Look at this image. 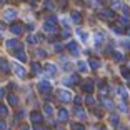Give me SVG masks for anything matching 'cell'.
<instances>
[{
  "instance_id": "5b68a950",
  "label": "cell",
  "mask_w": 130,
  "mask_h": 130,
  "mask_svg": "<svg viewBox=\"0 0 130 130\" xmlns=\"http://www.w3.org/2000/svg\"><path fill=\"white\" fill-rule=\"evenodd\" d=\"M15 17H17L15 8H5L4 10V20H13Z\"/></svg>"
},
{
  "instance_id": "f546056e",
  "label": "cell",
  "mask_w": 130,
  "mask_h": 130,
  "mask_svg": "<svg viewBox=\"0 0 130 130\" xmlns=\"http://www.w3.org/2000/svg\"><path fill=\"white\" fill-rule=\"evenodd\" d=\"M70 128H72V130H85V127L82 125V123H72Z\"/></svg>"
},
{
  "instance_id": "9c48e42d",
  "label": "cell",
  "mask_w": 130,
  "mask_h": 130,
  "mask_svg": "<svg viewBox=\"0 0 130 130\" xmlns=\"http://www.w3.org/2000/svg\"><path fill=\"white\" fill-rule=\"evenodd\" d=\"M13 72H15L17 73V75H19L20 77V78H23V77H25V75H27V72H25V69H23V67H22V65H13Z\"/></svg>"
},
{
  "instance_id": "cb8c5ba5",
  "label": "cell",
  "mask_w": 130,
  "mask_h": 130,
  "mask_svg": "<svg viewBox=\"0 0 130 130\" xmlns=\"http://www.w3.org/2000/svg\"><path fill=\"white\" fill-rule=\"evenodd\" d=\"M77 67H78V70H80V72H84V73L88 70V65L85 63V62H78V63H77Z\"/></svg>"
},
{
  "instance_id": "4316f807",
  "label": "cell",
  "mask_w": 130,
  "mask_h": 130,
  "mask_svg": "<svg viewBox=\"0 0 130 130\" xmlns=\"http://www.w3.org/2000/svg\"><path fill=\"white\" fill-rule=\"evenodd\" d=\"M120 73H122V77H123V78L130 80V70H128V69H122V70H120Z\"/></svg>"
},
{
  "instance_id": "7c38bea8",
  "label": "cell",
  "mask_w": 130,
  "mask_h": 130,
  "mask_svg": "<svg viewBox=\"0 0 130 130\" xmlns=\"http://www.w3.org/2000/svg\"><path fill=\"white\" fill-rule=\"evenodd\" d=\"M0 72H4V73L10 72V65H8V62L5 58H0Z\"/></svg>"
},
{
  "instance_id": "836d02e7",
  "label": "cell",
  "mask_w": 130,
  "mask_h": 130,
  "mask_svg": "<svg viewBox=\"0 0 130 130\" xmlns=\"http://www.w3.org/2000/svg\"><path fill=\"white\" fill-rule=\"evenodd\" d=\"M110 123L112 125H119V117L117 115H110Z\"/></svg>"
},
{
  "instance_id": "4fadbf2b",
  "label": "cell",
  "mask_w": 130,
  "mask_h": 130,
  "mask_svg": "<svg viewBox=\"0 0 130 130\" xmlns=\"http://www.w3.org/2000/svg\"><path fill=\"white\" fill-rule=\"evenodd\" d=\"M63 84L65 85H75V84H78V77L70 75V77H67V78H63Z\"/></svg>"
},
{
  "instance_id": "44dd1931",
  "label": "cell",
  "mask_w": 130,
  "mask_h": 130,
  "mask_svg": "<svg viewBox=\"0 0 130 130\" xmlns=\"http://www.w3.org/2000/svg\"><path fill=\"white\" fill-rule=\"evenodd\" d=\"M8 103H10V105H17V103H19V97H17L15 93H10V95H8Z\"/></svg>"
},
{
  "instance_id": "7dc6e473",
  "label": "cell",
  "mask_w": 130,
  "mask_h": 130,
  "mask_svg": "<svg viewBox=\"0 0 130 130\" xmlns=\"http://www.w3.org/2000/svg\"><path fill=\"white\" fill-rule=\"evenodd\" d=\"M2 30H5V25H2V23H0V32Z\"/></svg>"
},
{
  "instance_id": "30bf717a",
  "label": "cell",
  "mask_w": 130,
  "mask_h": 130,
  "mask_svg": "<svg viewBox=\"0 0 130 130\" xmlns=\"http://www.w3.org/2000/svg\"><path fill=\"white\" fill-rule=\"evenodd\" d=\"M30 120L34 123H38V122H42V120H43V115L40 113V112H32V113H30Z\"/></svg>"
},
{
  "instance_id": "8fae6325",
  "label": "cell",
  "mask_w": 130,
  "mask_h": 130,
  "mask_svg": "<svg viewBox=\"0 0 130 130\" xmlns=\"http://www.w3.org/2000/svg\"><path fill=\"white\" fill-rule=\"evenodd\" d=\"M82 88H84L87 93H92L93 92V80H85L84 85H82Z\"/></svg>"
},
{
  "instance_id": "52a82bcc",
  "label": "cell",
  "mask_w": 130,
  "mask_h": 130,
  "mask_svg": "<svg viewBox=\"0 0 130 130\" xmlns=\"http://www.w3.org/2000/svg\"><path fill=\"white\" fill-rule=\"evenodd\" d=\"M57 119H58V122H67V120H69V112L65 110V108H58Z\"/></svg>"
},
{
  "instance_id": "681fc988",
  "label": "cell",
  "mask_w": 130,
  "mask_h": 130,
  "mask_svg": "<svg viewBox=\"0 0 130 130\" xmlns=\"http://www.w3.org/2000/svg\"><path fill=\"white\" fill-rule=\"evenodd\" d=\"M22 130H28V128H27V127H22Z\"/></svg>"
},
{
  "instance_id": "e0dca14e",
  "label": "cell",
  "mask_w": 130,
  "mask_h": 130,
  "mask_svg": "<svg viewBox=\"0 0 130 130\" xmlns=\"http://www.w3.org/2000/svg\"><path fill=\"white\" fill-rule=\"evenodd\" d=\"M45 70H47V73H48V75H57V67H55V65H52V63H47L45 65Z\"/></svg>"
},
{
  "instance_id": "ab89813d",
  "label": "cell",
  "mask_w": 130,
  "mask_h": 130,
  "mask_svg": "<svg viewBox=\"0 0 130 130\" xmlns=\"http://www.w3.org/2000/svg\"><path fill=\"white\" fill-rule=\"evenodd\" d=\"M119 110L120 112H127V105H125V103H120V105H119Z\"/></svg>"
},
{
  "instance_id": "d6986e66",
  "label": "cell",
  "mask_w": 130,
  "mask_h": 130,
  "mask_svg": "<svg viewBox=\"0 0 130 130\" xmlns=\"http://www.w3.org/2000/svg\"><path fill=\"white\" fill-rule=\"evenodd\" d=\"M70 17H72V22L73 23H80L82 22V15L78 13V12H72V13H70Z\"/></svg>"
},
{
  "instance_id": "8d00e7d4",
  "label": "cell",
  "mask_w": 130,
  "mask_h": 130,
  "mask_svg": "<svg viewBox=\"0 0 130 130\" xmlns=\"http://www.w3.org/2000/svg\"><path fill=\"white\" fill-rule=\"evenodd\" d=\"M122 12L125 13V15H130V8L127 7V5H123V7H122Z\"/></svg>"
},
{
  "instance_id": "83f0119b",
  "label": "cell",
  "mask_w": 130,
  "mask_h": 130,
  "mask_svg": "<svg viewBox=\"0 0 130 130\" xmlns=\"http://www.w3.org/2000/svg\"><path fill=\"white\" fill-rule=\"evenodd\" d=\"M78 37H80L84 42H87V40H88V34H87V32H84V30H78Z\"/></svg>"
},
{
  "instance_id": "ba28073f",
  "label": "cell",
  "mask_w": 130,
  "mask_h": 130,
  "mask_svg": "<svg viewBox=\"0 0 130 130\" xmlns=\"http://www.w3.org/2000/svg\"><path fill=\"white\" fill-rule=\"evenodd\" d=\"M42 28H43V32H48V34H55L57 32V27H55L54 22H45Z\"/></svg>"
},
{
  "instance_id": "8992f818",
  "label": "cell",
  "mask_w": 130,
  "mask_h": 130,
  "mask_svg": "<svg viewBox=\"0 0 130 130\" xmlns=\"http://www.w3.org/2000/svg\"><path fill=\"white\" fill-rule=\"evenodd\" d=\"M100 19H105V20H113L115 19V13H113V10H100Z\"/></svg>"
},
{
  "instance_id": "74e56055",
  "label": "cell",
  "mask_w": 130,
  "mask_h": 130,
  "mask_svg": "<svg viewBox=\"0 0 130 130\" xmlns=\"http://www.w3.org/2000/svg\"><path fill=\"white\" fill-rule=\"evenodd\" d=\"M85 102H87L88 105H92V103H93V97H92V95H88L87 99H85Z\"/></svg>"
},
{
  "instance_id": "ee69618b",
  "label": "cell",
  "mask_w": 130,
  "mask_h": 130,
  "mask_svg": "<svg viewBox=\"0 0 130 130\" xmlns=\"http://www.w3.org/2000/svg\"><path fill=\"white\" fill-rule=\"evenodd\" d=\"M62 23H63L65 28H69V20H67V19H63V22H62Z\"/></svg>"
},
{
  "instance_id": "b9f144b4",
  "label": "cell",
  "mask_w": 130,
  "mask_h": 130,
  "mask_svg": "<svg viewBox=\"0 0 130 130\" xmlns=\"http://www.w3.org/2000/svg\"><path fill=\"white\" fill-rule=\"evenodd\" d=\"M0 130H7V123L5 122H0Z\"/></svg>"
},
{
  "instance_id": "6da1fadb",
  "label": "cell",
  "mask_w": 130,
  "mask_h": 130,
  "mask_svg": "<svg viewBox=\"0 0 130 130\" xmlns=\"http://www.w3.org/2000/svg\"><path fill=\"white\" fill-rule=\"evenodd\" d=\"M37 88H38L40 93H48L50 90H52V85H50V82H47V80H40L38 85H37Z\"/></svg>"
},
{
  "instance_id": "3957f363",
  "label": "cell",
  "mask_w": 130,
  "mask_h": 130,
  "mask_svg": "<svg viewBox=\"0 0 130 130\" xmlns=\"http://www.w3.org/2000/svg\"><path fill=\"white\" fill-rule=\"evenodd\" d=\"M67 50H69V52L73 55V57H77V55L80 54V50H78V45H77V42H73V40H70V42L67 43Z\"/></svg>"
},
{
  "instance_id": "7402d4cb",
  "label": "cell",
  "mask_w": 130,
  "mask_h": 130,
  "mask_svg": "<svg viewBox=\"0 0 130 130\" xmlns=\"http://www.w3.org/2000/svg\"><path fill=\"white\" fill-rule=\"evenodd\" d=\"M54 7H55L54 0H43V8H47V10H52Z\"/></svg>"
},
{
  "instance_id": "f6af8a7d",
  "label": "cell",
  "mask_w": 130,
  "mask_h": 130,
  "mask_svg": "<svg viewBox=\"0 0 130 130\" xmlns=\"http://www.w3.org/2000/svg\"><path fill=\"white\" fill-rule=\"evenodd\" d=\"M75 103L78 105V103H82V97H75Z\"/></svg>"
},
{
  "instance_id": "2e32d148",
  "label": "cell",
  "mask_w": 130,
  "mask_h": 130,
  "mask_svg": "<svg viewBox=\"0 0 130 130\" xmlns=\"http://www.w3.org/2000/svg\"><path fill=\"white\" fill-rule=\"evenodd\" d=\"M13 54H15V57L19 58L20 62H27V57H25V52H23L22 48H19V50H15V52H13Z\"/></svg>"
},
{
  "instance_id": "d4e9b609",
  "label": "cell",
  "mask_w": 130,
  "mask_h": 130,
  "mask_svg": "<svg viewBox=\"0 0 130 130\" xmlns=\"http://www.w3.org/2000/svg\"><path fill=\"white\" fill-rule=\"evenodd\" d=\"M43 113H45L47 117H50V115L54 113V107H52V105H45V107H43Z\"/></svg>"
},
{
  "instance_id": "60d3db41",
  "label": "cell",
  "mask_w": 130,
  "mask_h": 130,
  "mask_svg": "<svg viewBox=\"0 0 130 130\" xmlns=\"http://www.w3.org/2000/svg\"><path fill=\"white\" fill-rule=\"evenodd\" d=\"M103 105H105L107 108H110V107H112V102H108V100H103Z\"/></svg>"
},
{
  "instance_id": "5bb4252c",
  "label": "cell",
  "mask_w": 130,
  "mask_h": 130,
  "mask_svg": "<svg viewBox=\"0 0 130 130\" xmlns=\"http://www.w3.org/2000/svg\"><path fill=\"white\" fill-rule=\"evenodd\" d=\"M10 32L12 34H15V35H20L23 32V27H22V23H13L10 27Z\"/></svg>"
},
{
  "instance_id": "1f68e13d",
  "label": "cell",
  "mask_w": 130,
  "mask_h": 130,
  "mask_svg": "<svg viewBox=\"0 0 130 130\" xmlns=\"http://www.w3.org/2000/svg\"><path fill=\"white\" fill-rule=\"evenodd\" d=\"M112 28H113V32L115 34H123V27H119V25H112Z\"/></svg>"
},
{
  "instance_id": "9a60e30c",
  "label": "cell",
  "mask_w": 130,
  "mask_h": 130,
  "mask_svg": "<svg viewBox=\"0 0 130 130\" xmlns=\"http://www.w3.org/2000/svg\"><path fill=\"white\" fill-rule=\"evenodd\" d=\"M30 67H32V73H34V75H38V73L42 72V67H40V63H37V62H32Z\"/></svg>"
},
{
  "instance_id": "603a6c76",
  "label": "cell",
  "mask_w": 130,
  "mask_h": 130,
  "mask_svg": "<svg viewBox=\"0 0 130 130\" xmlns=\"http://www.w3.org/2000/svg\"><path fill=\"white\" fill-rule=\"evenodd\" d=\"M117 92H119V95L122 97L123 100H127V97H128V92H127L123 87H119V88H117Z\"/></svg>"
},
{
  "instance_id": "c3c4849f",
  "label": "cell",
  "mask_w": 130,
  "mask_h": 130,
  "mask_svg": "<svg viewBox=\"0 0 130 130\" xmlns=\"http://www.w3.org/2000/svg\"><path fill=\"white\" fill-rule=\"evenodd\" d=\"M5 2H7V0H0V4H5Z\"/></svg>"
},
{
  "instance_id": "ac0fdd59",
  "label": "cell",
  "mask_w": 130,
  "mask_h": 130,
  "mask_svg": "<svg viewBox=\"0 0 130 130\" xmlns=\"http://www.w3.org/2000/svg\"><path fill=\"white\" fill-rule=\"evenodd\" d=\"M88 63H90V67H92V70H99L100 69V60H97V58H90L88 60Z\"/></svg>"
},
{
  "instance_id": "f35d334b",
  "label": "cell",
  "mask_w": 130,
  "mask_h": 130,
  "mask_svg": "<svg viewBox=\"0 0 130 130\" xmlns=\"http://www.w3.org/2000/svg\"><path fill=\"white\" fill-rule=\"evenodd\" d=\"M62 50H63V45H62V43H57V45H55V52H62Z\"/></svg>"
},
{
  "instance_id": "e575fe53",
  "label": "cell",
  "mask_w": 130,
  "mask_h": 130,
  "mask_svg": "<svg viewBox=\"0 0 130 130\" xmlns=\"http://www.w3.org/2000/svg\"><path fill=\"white\" fill-rule=\"evenodd\" d=\"M0 113L4 115V117H5V115H7V113H8V108H7V107H5V105H2V103H0Z\"/></svg>"
},
{
  "instance_id": "7bdbcfd3",
  "label": "cell",
  "mask_w": 130,
  "mask_h": 130,
  "mask_svg": "<svg viewBox=\"0 0 130 130\" xmlns=\"http://www.w3.org/2000/svg\"><path fill=\"white\" fill-rule=\"evenodd\" d=\"M34 130H43V128H42V125H38V123H35V125H34Z\"/></svg>"
},
{
  "instance_id": "d6a6232c",
  "label": "cell",
  "mask_w": 130,
  "mask_h": 130,
  "mask_svg": "<svg viewBox=\"0 0 130 130\" xmlns=\"http://www.w3.org/2000/svg\"><path fill=\"white\" fill-rule=\"evenodd\" d=\"M113 58H115L117 62H122V60H123V55L120 54V52H113Z\"/></svg>"
},
{
  "instance_id": "f907efd6",
  "label": "cell",
  "mask_w": 130,
  "mask_h": 130,
  "mask_svg": "<svg viewBox=\"0 0 130 130\" xmlns=\"http://www.w3.org/2000/svg\"><path fill=\"white\" fill-rule=\"evenodd\" d=\"M128 37H130V30H128Z\"/></svg>"
},
{
  "instance_id": "484cf974",
  "label": "cell",
  "mask_w": 130,
  "mask_h": 130,
  "mask_svg": "<svg viewBox=\"0 0 130 130\" xmlns=\"http://www.w3.org/2000/svg\"><path fill=\"white\" fill-rule=\"evenodd\" d=\"M75 112H77V115H78V119H85V117H87L85 110H82L80 107H77V108H75Z\"/></svg>"
},
{
  "instance_id": "bcb514c9",
  "label": "cell",
  "mask_w": 130,
  "mask_h": 130,
  "mask_svg": "<svg viewBox=\"0 0 130 130\" xmlns=\"http://www.w3.org/2000/svg\"><path fill=\"white\" fill-rule=\"evenodd\" d=\"M62 37H63V38H67V37H69V30H65L63 34H62Z\"/></svg>"
},
{
  "instance_id": "4dcf8cb0",
  "label": "cell",
  "mask_w": 130,
  "mask_h": 130,
  "mask_svg": "<svg viewBox=\"0 0 130 130\" xmlns=\"http://www.w3.org/2000/svg\"><path fill=\"white\" fill-rule=\"evenodd\" d=\"M123 5L120 4V0H112V8H122Z\"/></svg>"
},
{
  "instance_id": "ffe728a7",
  "label": "cell",
  "mask_w": 130,
  "mask_h": 130,
  "mask_svg": "<svg viewBox=\"0 0 130 130\" xmlns=\"http://www.w3.org/2000/svg\"><path fill=\"white\" fill-rule=\"evenodd\" d=\"M119 22H120V25H122V27H128L130 25V19H128V15H125V17H120L119 19Z\"/></svg>"
},
{
  "instance_id": "f1b7e54d",
  "label": "cell",
  "mask_w": 130,
  "mask_h": 130,
  "mask_svg": "<svg viewBox=\"0 0 130 130\" xmlns=\"http://www.w3.org/2000/svg\"><path fill=\"white\" fill-rule=\"evenodd\" d=\"M38 37H34V35H28L27 37V43H30V45H34V43H37Z\"/></svg>"
},
{
  "instance_id": "277c9868",
  "label": "cell",
  "mask_w": 130,
  "mask_h": 130,
  "mask_svg": "<svg viewBox=\"0 0 130 130\" xmlns=\"http://www.w3.org/2000/svg\"><path fill=\"white\" fill-rule=\"evenodd\" d=\"M5 45H7V48L13 50V52H15V50H19V48H22V47H20V42H19V40H15V38L7 40V42H5Z\"/></svg>"
},
{
  "instance_id": "d590c367",
  "label": "cell",
  "mask_w": 130,
  "mask_h": 130,
  "mask_svg": "<svg viewBox=\"0 0 130 130\" xmlns=\"http://www.w3.org/2000/svg\"><path fill=\"white\" fill-rule=\"evenodd\" d=\"M37 55H38V57H47V52H45V50H42V48H38L37 50Z\"/></svg>"
},
{
  "instance_id": "7a4b0ae2",
  "label": "cell",
  "mask_w": 130,
  "mask_h": 130,
  "mask_svg": "<svg viewBox=\"0 0 130 130\" xmlns=\"http://www.w3.org/2000/svg\"><path fill=\"white\" fill-rule=\"evenodd\" d=\"M57 97L62 100V102H70V100H72V93L67 92V90H63V88L57 90Z\"/></svg>"
}]
</instances>
